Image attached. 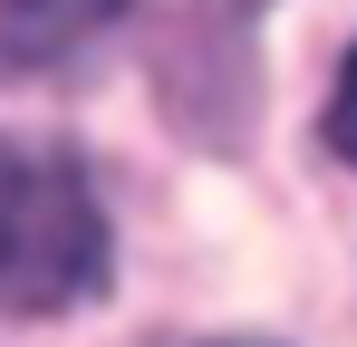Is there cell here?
Segmentation results:
<instances>
[{"mask_svg": "<svg viewBox=\"0 0 357 347\" xmlns=\"http://www.w3.org/2000/svg\"><path fill=\"white\" fill-rule=\"evenodd\" d=\"M107 289V213L49 145H0V318H49Z\"/></svg>", "mask_w": 357, "mask_h": 347, "instance_id": "obj_1", "label": "cell"}, {"mask_svg": "<svg viewBox=\"0 0 357 347\" xmlns=\"http://www.w3.org/2000/svg\"><path fill=\"white\" fill-rule=\"evenodd\" d=\"M126 0H0V77H49L77 58Z\"/></svg>", "mask_w": 357, "mask_h": 347, "instance_id": "obj_2", "label": "cell"}, {"mask_svg": "<svg viewBox=\"0 0 357 347\" xmlns=\"http://www.w3.org/2000/svg\"><path fill=\"white\" fill-rule=\"evenodd\" d=\"M328 145L357 164V58H348V77H338V97H328Z\"/></svg>", "mask_w": 357, "mask_h": 347, "instance_id": "obj_3", "label": "cell"}]
</instances>
